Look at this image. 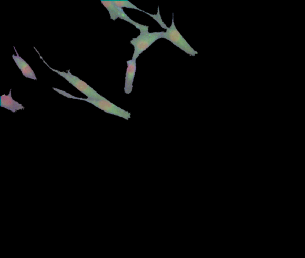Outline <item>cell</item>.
I'll return each instance as SVG.
<instances>
[{"label": "cell", "mask_w": 305, "mask_h": 258, "mask_svg": "<svg viewBox=\"0 0 305 258\" xmlns=\"http://www.w3.org/2000/svg\"><path fill=\"white\" fill-rule=\"evenodd\" d=\"M139 31L140 34L130 41V43L134 47L132 59L135 60H137V59L157 40L163 39L164 34V32H149L148 26L144 25H143Z\"/></svg>", "instance_id": "cell-1"}, {"label": "cell", "mask_w": 305, "mask_h": 258, "mask_svg": "<svg viewBox=\"0 0 305 258\" xmlns=\"http://www.w3.org/2000/svg\"><path fill=\"white\" fill-rule=\"evenodd\" d=\"M53 90L56 91L58 94H60L64 96V97H67L68 98L78 99V100H82L86 101L88 103H90V104L95 106V107L100 109V110H103V112H104L106 113L112 114V115L123 118V119L127 120H129L131 118L130 113L119 108V106H117L116 105L113 104V103L110 102L108 100V99H102V100H96V99H93L80 98L75 97L74 96L68 93H66V92L65 91L58 89V88H53Z\"/></svg>", "instance_id": "cell-2"}, {"label": "cell", "mask_w": 305, "mask_h": 258, "mask_svg": "<svg viewBox=\"0 0 305 258\" xmlns=\"http://www.w3.org/2000/svg\"><path fill=\"white\" fill-rule=\"evenodd\" d=\"M163 39L168 40L190 56L194 57L198 54L197 51L190 45L176 28L174 22V13H172L171 25L170 27H167L166 32H164Z\"/></svg>", "instance_id": "cell-3"}, {"label": "cell", "mask_w": 305, "mask_h": 258, "mask_svg": "<svg viewBox=\"0 0 305 258\" xmlns=\"http://www.w3.org/2000/svg\"><path fill=\"white\" fill-rule=\"evenodd\" d=\"M48 66L53 72L57 73L58 75L61 76L66 80H67V82L71 84L73 87L76 88V89H78L84 95H86L87 98L96 99V100H102V99H106L93 89V88L91 87V86L88 85L86 82H84V81L78 78V77L72 75L69 71L67 72H61L58 71V70L51 68L49 66Z\"/></svg>", "instance_id": "cell-4"}, {"label": "cell", "mask_w": 305, "mask_h": 258, "mask_svg": "<svg viewBox=\"0 0 305 258\" xmlns=\"http://www.w3.org/2000/svg\"><path fill=\"white\" fill-rule=\"evenodd\" d=\"M101 3L105 7V8L108 10L111 20L116 21L117 19H120L126 21L135 26V27L138 29L139 30L142 27V24H139L138 22L131 20V18L128 17L126 13L124 12L123 9L116 6L115 4L113 3V0H110V1H106V0L105 1H104V0H102Z\"/></svg>", "instance_id": "cell-5"}, {"label": "cell", "mask_w": 305, "mask_h": 258, "mask_svg": "<svg viewBox=\"0 0 305 258\" xmlns=\"http://www.w3.org/2000/svg\"><path fill=\"white\" fill-rule=\"evenodd\" d=\"M136 61L137 60L131 59V60L127 61V68L124 86V92L126 94H131L133 89V83L136 71H137Z\"/></svg>", "instance_id": "cell-6"}, {"label": "cell", "mask_w": 305, "mask_h": 258, "mask_svg": "<svg viewBox=\"0 0 305 258\" xmlns=\"http://www.w3.org/2000/svg\"><path fill=\"white\" fill-rule=\"evenodd\" d=\"M0 106L15 113L17 110H23L25 107L20 103L14 101L12 98V90L7 95H3L0 97Z\"/></svg>", "instance_id": "cell-7"}, {"label": "cell", "mask_w": 305, "mask_h": 258, "mask_svg": "<svg viewBox=\"0 0 305 258\" xmlns=\"http://www.w3.org/2000/svg\"><path fill=\"white\" fill-rule=\"evenodd\" d=\"M14 50L16 51V55H13L12 57L18 68L21 70L22 75L27 77V78L35 80H37L35 73L31 68V66L19 56L15 47H14Z\"/></svg>", "instance_id": "cell-8"}]
</instances>
